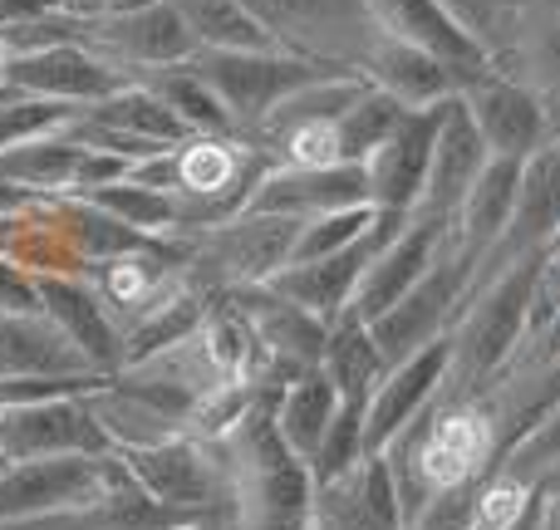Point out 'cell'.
<instances>
[{
	"label": "cell",
	"mask_w": 560,
	"mask_h": 530,
	"mask_svg": "<svg viewBox=\"0 0 560 530\" xmlns=\"http://www.w3.org/2000/svg\"><path fill=\"white\" fill-rule=\"evenodd\" d=\"M541 256L546 251L526 256V261H516L512 270L492 275L482 290L467 295L463 315H457L453 334H447L453 358H447L443 393L472 398L512 368L526 334V309H532V285H536V270H541Z\"/></svg>",
	"instance_id": "cell-1"
},
{
	"label": "cell",
	"mask_w": 560,
	"mask_h": 530,
	"mask_svg": "<svg viewBox=\"0 0 560 530\" xmlns=\"http://www.w3.org/2000/svg\"><path fill=\"white\" fill-rule=\"evenodd\" d=\"M276 167V157L266 148H256L252 138L226 133L207 138L192 133L187 143H177V236H202L212 226H226L252 207L261 177Z\"/></svg>",
	"instance_id": "cell-2"
},
{
	"label": "cell",
	"mask_w": 560,
	"mask_h": 530,
	"mask_svg": "<svg viewBox=\"0 0 560 530\" xmlns=\"http://www.w3.org/2000/svg\"><path fill=\"white\" fill-rule=\"evenodd\" d=\"M295 236L300 222L271 212H242L236 222L212 226L202 236H187L192 251H187L183 280L207 295H226V290H252L276 280L280 270L295 256Z\"/></svg>",
	"instance_id": "cell-3"
},
{
	"label": "cell",
	"mask_w": 560,
	"mask_h": 530,
	"mask_svg": "<svg viewBox=\"0 0 560 530\" xmlns=\"http://www.w3.org/2000/svg\"><path fill=\"white\" fill-rule=\"evenodd\" d=\"M276 49L300 55L310 64L359 74L369 45L378 39L364 0H242Z\"/></svg>",
	"instance_id": "cell-4"
},
{
	"label": "cell",
	"mask_w": 560,
	"mask_h": 530,
	"mask_svg": "<svg viewBox=\"0 0 560 530\" xmlns=\"http://www.w3.org/2000/svg\"><path fill=\"white\" fill-rule=\"evenodd\" d=\"M192 64L202 69V79L222 98L226 118H232V128L242 138H252L271 118V108L285 104L310 79L345 74V69L310 64V59L285 55V49H197Z\"/></svg>",
	"instance_id": "cell-5"
},
{
	"label": "cell",
	"mask_w": 560,
	"mask_h": 530,
	"mask_svg": "<svg viewBox=\"0 0 560 530\" xmlns=\"http://www.w3.org/2000/svg\"><path fill=\"white\" fill-rule=\"evenodd\" d=\"M133 482L163 506L192 516V521H212V516H232V476H226V457L217 443L202 437H173V443L143 447V452H118Z\"/></svg>",
	"instance_id": "cell-6"
},
{
	"label": "cell",
	"mask_w": 560,
	"mask_h": 530,
	"mask_svg": "<svg viewBox=\"0 0 560 530\" xmlns=\"http://www.w3.org/2000/svg\"><path fill=\"white\" fill-rule=\"evenodd\" d=\"M467 290H472V266L453 251V242H443V251L428 266V275L418 280L388 315H378L374 325H369L378 354H384V368L453 334L457 315H463V305H467Z\"/></svg>",
	"instance_id": "cell-7"
},
{
	"label": "cell",
	"mask_w": 560,
	"mask_h": 530,
	"mask_svg": "<svg viewBox=\"0 0 560 530\" xmlns=\"http://www.w3.org/2000/svg\"><path fill=\"white\" fill-rule=\"evenodd\" d=\"M94 408L84 398H49V403L0 408V457L5 462H45V457H108Z\"/></svg>",
	"instance_id": "cell-8"
},
{
	"label": "cell",
	"mask_w": 560,
	"mask_h": 530,
	"mask_svg": "<svg viewBox=\"0 0 560 530\" xmlns=\"http://www.w3.org/2000/svg\"><path fill=\"white\" fill-rule=\"evenodd\" d=\"M84 45L94 49L98 59H108L114 69H124L128 79L143 74V69L187 64V59L197 55V39L187 35V25L173 10V0L128 10V15L84 20Z\"/></svg>",
	"instance_id": "cell-9"
},
{
	"label": "cell",
	"mask_w": 560,
	"mask_h": 530,
	"mask_svg": "<svg viewBox=\"0 0 560 530\" xmlns=\"http://www.w3.org/2000/svg\"><path fill=\"white\" fill-rule=\"evenodd\" d=\"M463 104H467V114H472L482 143L492 148V157H516V163H526V157H536L556 138L541 98L516 74H506L502 64L477 74L472 84L463 89Z\"/></svg>",
	"instance_id": "cell-10"
},
{
	"label": "cell",
	"mask_w": 560,
	"mask_h": 530,
	"mask_svg": "<svg viewBox=\"0 0 560 530\" xmlns=\"http://www.w3.org/2000/svg\"><path fill=\"white\" fill-rule=\"evenodd\" d=\"M408 226V216H374V232L364 236V242L345 246V251L335 256H319V261H300V266H285L276 280H266V285L276 290V295H285L290 305L310 309L315 319H325V325H335L339 315H349V305H354V290L359 280H364L369 261H374V251L384 242H394L398 232Z\"/></svg>",
	"instance_id": "cell-11"
},
{
	"label": "cell",
	"mask_w": 560,
	"mask_h": 530,
	"mask_svg": "<svg viewBox=\"0 0 560 530\" xmlns=\"http://www.w3.org/2000/svg\"><path fill=\"white\" fill-rule=\"evenodd\" d=\"M453 104V98H447ZM447 104L433 108H408L404 123L384 138L374 157L364 163L369 173V202L384 216H413L423 202L428 187V167H433V148H438V128H443Z\"/></svg>",
	"instance_id": "cell-12"
},
{
	"label": "cell",
	"mask_w": 560,
	"mask_h": 530,
	"mask_svg": "<svg viewBox=\"0 0 560 530\" xmlns=\"http://www.w3.org/2000/svg\"><path fill=\"white\" fill-rule=\"evenodd\" d=\"M236 299L246 319H252L256 339L266 349V388H285L295 384L300 374L319 368L325 358V339H329V325L315 319L310 309L290 305L285 295H276L271 285H252V290H226Z\"/></svg>",
	"instance_id": "cell-13"
},
{
	"label": "cell",
	"mask_w": 560,
	"mask_h": 530,
	"mask_svg": "<svg viewBox=\"0 0 560 530\" xmlns=\"http://www.w3.org/2000/svg\"><path fill=\"white\" fill-rule=\"evenodd\" d=\"M114 457V452H108ZM108 457H45V462H5L0 467V521L20 516H59L84 511L104 486Z\"/></svg>",
	"instance_id": "cell-14"
},
{
	"label": "cell",
	"mask_w": 560,
	"mask_h": 530,
	"mask_svg": "<svg viewBox=\"0 0 560 530\" xmlns=\"http://www.w3.org/2000/svg\"><path fill=\"white\" fill-rule=\"evenodd\" d=\"M133 79L124 69H114L108 59H98L89 45H55L39 55H15L5 59L0 89L10 94H35V98H59V104H104L118 89H128Z\"/></svg>",
	"instance_id": "cell-15"
},
{
	"label": "cell",
	"mask_w": 560,
	"mask_h": 530,
	"mask_svg": "<svg viewBox=\"0 0 560 530\" xmlns=\"http://www.w3.org/2000/svg\"><path fill=\"white\" fill-rule=\"evenodd\" d=\"M443 242H447V222L413 212L404 232L374 251V261H369L364 280H359V290H354V305H349V315L364 319V325H374L378 315H388V309H394L398 299H404L408 290H413L418 280L428 275V266L438 261Z\"/></svg>",
	"instance_id": "cell-16"
},
{
	"label": "cell",
	"mask_w": 560,
	"mask_h": 530,
	"mask_svg": "<svg viewBox=\"0 0 560 530\" xmlns=\"http://www.w3.org/2000/svg\"><path fill=\"white\" fill-rule=\"evenodd\" d=\"M447 358H453V349H447V339H438V344L418 349V354H408V358H398V364L384 368V378H378L374 393H369V413H364L369 457L384 452V447L443 393Z\"/></svg>",
	"instance_id": "cell-17"
},
{
	"label": "cell",
	"mask_w": 560,
	"mask_h": 530,
	"mask_svg": "<svg viewBox=\"0 0 560 530\" xmlns=\"http://www.w3.org/2000/svg\"><path fill=\"white\" fill-rule=\"evenodd\" d=\"M349 207H374L369 202V173L359 163L271 167L246 212H271V216H290V222H310V216L349 212Z\"/></svg>",
	"instance_id": "cell-18"
},
{
	"label": "cell",
	"mask_w": 560,
	"mask_h": 530,
	"mask_svg": "<svg viewBox=\"0 0 560 530\" xmlns=\"http://www.w3.org/2000/svg\"><path fill=\"white\" fill-rule=\"evenodd\" d=\"M364 5H369V15H374L378 35L408 39V45L438 55L457 79H463V89L497 64V59L487 55V49L477 45L453 15H447L443 0H364Z\"/></svg>",
	"instance_id": "cell-19"
},
{
	"label": "cell",
	"mask_w": 560,
	"mask_h": 530,
	"mask_svg": "<svg viewBox=\"0 0 560 530\" xmlns=\"http://www.w3.org/2000/svg\"><path fill=\"white\" fill-rule=\"evenodd\" d=\"M35 285L45 319H55L65 329L69 344L89 358V368L108 378L124 374V329L114 325V315L104 309L89 275H35Z\"/></svg>",
	"instance_id": "cell-20"
},
{
	"label": "cell",
	"mask_w": 560,
	"mask_h": 530,
	"mask_svg": "<svg viewBox=\"0 0 560 530\" xmlns=\"http://www.w3.org/2000/svg\"><path fill=\"white\" fill-rule=\"evenodd\" d=\"M487 163H492V148L482 143V133H477L463 94H457L453 104H447V114H443V128H438L433 167H428V187H423L418 212L438 216V222H453V212L463 207V197L477 187V177L487 173Z\"/></svg>",
	"instance_id": "cell-21"
},
{
	"label": "cell",
	"mask_w": 560,
	"mask_h": 530,
	"mask_svg": "<svg viewBox=\"0 0 560 530\" xmlns=\"http://www.w3.org/2000/svg\"><path fill=\"white\" fill-rule=\"evenodd\" d=\"M315 530H408L384 457H364L354 472L315 486Z\"/></svg>",
	"instance_id": "cell-22"
},
{
	"label": "cell",
	"mask_w": 560,
	"mask_h": 530,
	"mask_svg": "<svg viewBox=\"0 0 560 530\" xmlns=\"http://www.w3.org/2000/svg\"><path fill=\"white\" fill-rule=\"evenodd\" d=\"M359 74L374 89H384V94L404 108H433V104H447V98L463 94V79H457L443 59L408 45V39H394V35H378L374 45H369Z\"/></svg>",
	"instance_id": "cell-23"
},
{
	"label": "cell",
	"mask_w": 560,
	"mask_h": 530,
	"mask_svg": "<svg viewBox=\"0 0 560 530\" xmlns=\"http://www.w3.org/2000/svg\"><path fill=\"white\" fill-rule=\"evenodd\" d=\"M522 167L526 163H516V157H492L487 173L477 177V187L463 197V207L453 212V222H447V242H453V251L472 266V275H477V266L487 261V251L502 242L506 222H512L516 187H522Z\"/></svg>",
	"instance_id": "cell-24"
},
{
	"label": "cell",
	"mask_w": 560,
	"mask_h": 530,
	"mask_svg": "<svg viewBox=\"0 0 560 530\" xmlns=\"http://www.w3.org/2000/svg\"><path fill=\"white\" fill-rule=\"evenodd\" d=\"M94 374L69 334L45 315L0 319V384L10 378H79Z\"/></svg>",
	"instance_id": "cell-25"
},
{
	"label": "cell",
	"mask_w": 560,
	"mask_h": 530,
	"mask_svg": "<svg viewBox=\"0 0 560 530\" xmlns=\"http://www.w3.org/2000/svg\"><path fill=\"white\" fill-rule=\"evenodd\" d=\"M207 315H212V295L177 275V285L167 290V295H158L153 305L124 329V368L148 364V358L187 344V339L207 325Z\"/></svg>",
	"instance_id": "cell-26"
},
{
	"label": "cell",
	"mask_w": 560,
	"mask_h": 530,
	"mask_svg": "<svg viewBox=\"0 0 560 530\" xmlns=\"http://www.w3.org/2000/svg\"><path fill=\"white\" fill-rule=\"evenodd\" d=\"M84 530H177V526H192V516L173 511L163 506L158 496H148L143 486L133 482V472L124 467V457H108L104 462V486L98 496L84 506Z\"/></svg>",
	"instance_id": "cell-27"
},
{
	"label": "cell",
	"mask_w": 560,
	"mask_h": 530,
	"mask_svg": "<svg viewBox=\"0 0 560 530\" xmlns=\"http://www.w3.org/2000/svg\"><path fill=\"white\" fill-rule=\"evenodd\" d=\"M506 74H516L536 98H541L551 133L560 138V20L551 15H526L516 25V39L506 45V55L497 59Z\"/></svg>",
	"instance_id": "cell-28"
},
{
	"label": "cell",
	"mask_w": 560,
	"mask_h": 530,
	"mask_svg": "<svg viewBox=\"0 0 560 530\" xmlns=\"http://www.w3.org/2000/svg\"><path fill=\"white\" fill-rule=\"evenodd\" d=\"M79 163H84V143H79L69 128L55 138L20 143V148H10V153H0V173H5L15 187H25L35 202H55V197L74 192Z\"/></svg>",
	"instance_id": "cell-29"
},
{
	"label": "cell",
	"mask_w": 560,
	"mask_h": 530,
	"mask_svg": "<svg viewBox=\"0 0 560 530\" xmlns=\"http://www.w3.org/2000/svg\"><path fill=\"white\" fill-rule=\"evenodd\" d=\"M335 413H339V393L325 378V368H310V374H300L295 384H285L276 393V427L300 462H310L319 452Z\"/></svg>",
	"instance_id": "cell-30"
},
{
	"label": "cell",
	"mask_w": 560,
	"mask_h": 530,
	"mask_svg": "<svg viewBox=\"0 0 560 530\" xmlns=\"http://www.w3.org/2000/svg\"><path fill=\"white\" fill-rule=\"evenodd\" d=\"M133 84H143L148 94H158L177 118H183L187 133H207V138H226L236 133L232 118H226L222 98L212 94V84L202 79V69L187 59V64H163V69H143L133 74Z\"/></svg>",
	"instance_id": "cell-31"
},
{
	"label": "cell",
	"mask_w": 560,
	"mask_h": 530,
	"mask_svg": "<svg viewBox=\"0 0 560 530\" xmlns=\"http://www.w3.org/2000/svg\"><path fill=\"white\" fill-rule=\"evenodd\" d=\"M319 368H325V378L335 384L339 398H369L374 384L384 378V354H378V344H374V329L354 315H339L335 325H329Z\"/></svg>",
	"instance_id": "cell-32"
},
{
	"label": "cell",
	"mask_w": 560,
	"mask_h": 530,
	"mask_svg": "<svg viewBox=\"0 0 560 530\" xmlns=\"http://www.w3.org/2000/svg\"><path fill=\"white\" fill-rule=\"evenodd\" d=\"M197 49H276L242 0H173Z\"/></svg>",
	"instance_id": "cell-33"
},
{
	"label": "cell",
	"mask_w": 560,
	"mask_h": 530,
	"mask_svg": "<svg viewBox=\"0 0 560 530\" xmlns=\"http://www.w3.org/2000/svg\"><path fill=\"white\" fill-rule=\"evenodd\" d=\"M84 118V104H59V98H35V94H10L0 89V153L20 143H39Z\"/></svg>",
	"instance_id": "cell-34"
},
{
	"label": "cell",
	"mask_w": 560,
	"mask_h": 530,
	"mask_svg": "<svg viewBox=\"0 0 560 530\" xmlns=\"http://www.w3.org/2000/svg\"><path fill=\"white\" fill-rule=\"evenodd\" d=\"M404 114H408L404 104H394L384 89L369 84L364 94H359L354 104L345 108V118H339V153H345V163L364 167L369 157L384 148V138L394 133L398 123H404Z\"/></svg>",
	"instance_id": "cell-35"
},
{
	"label": "cell",
	"mask_w": 560,
	"mask_h": 530,
	"mask_svg": "<svg viewBox=\"0 0 560 530\" xmlns=\"http://www.w3.org/2000/svg\"><path fill=\"white\" fill-rule=\"evenodd\" d=\"M89 202L104 207L108 216H118L124 226L143 236H177V202L173 192H153V187H138V182H114V187H98L89 192Z\"/></svg>",
	"instance_id": "cell-36"
},
{
	"label": "cell",
	"mask_w": 560,
	"mask_h": 530,
	"mask_svg": "<svg viewBox=\"0 0 560 530\" xmlns=\"http://www.w3.org/2000/svg\"><path fill=\"white\" fill-rule=\"evenodd\" d=\"M364 413H369V398H339L335 423H329V433H325V443H319V452L310 457V476H315V486H325V482H335V476L354 472V467L369 457Z\"/></svg>",
	"instance_id": "cell-37"
},
{
	"label": "cell",
	"mask_w": 560,
	"mask_h": 530,
	"mask_svg": "<svg viewBox=\"0 0 560 530\" xmlns=\"http://www.w3.org/2000/svg\"><path fill=\"white\" fill-rule=\"evenodd\" d=\"M374 207H349V212H325V216H310V222H300V236H295V256H290V266L300 261H319V256H335L345 251V246L364 242L369 232H374Z\"/></svg>",
	"instance_id": "cell-38"
},
{
	"label": "cell",
	"mask_w": 560,
	"mask_h": 530,
	"mask_svg": "<svg viewBox=\"0 0 560 530\" xmlns=\"http://www.w3.org/2000/svg\"><path fill=\"white\" fill-rule=\"evenodd\" d=\"M443 10L487 49L492 59L506 55L522 25V0H443Z\"/></svg>",
	"instance_id": "cell-39"
},
{
	"label": "cell",
	"mask_w": 560,
	"mask_h": 530,
	"mask_svg": "<svg viewBox=\"0 0 560 530\" xmlns=\"http://www.w3.org/2000/svg\"><path fill=\"white\" fill-rule=\"evenodd\" d=\"M502 467H512V472L532 476V482H541V486L556 482V476H560V398H556L551 413L536 423V433L526 437V443L516 447Z\"/></svg>",
	"instance_id": "cell-40"
},
{
	"label": "cell",
	"mask_w": 560,
	"mask_h": 530,
	"mask_svg": "<svg viewBox=\"0 0 560 530\" xmlns=\"http://www.w3.org/2000/svg\"><path fill=\"white\" fill-rule=\"evenodd\" d=\"M20 315H45L39 309V285L25 266L0 256V319H20Z\"/></svg>",
	"instance_id": "cell-41"
},
{
	"label": "cell",
	"mask_w": 560,
	"mask_h": 530,
	"mask_svg": "<svg viewBox=\"0 0 560 530\" xmlns=\"http://www.w3.org/2000/svg\"><path fill=\"white\" fill-rule=\"evenodd\" d=\"M477 486V482H472ZM472 486L443 492L438 502H428L423 511L408 521V530H467V511H472Z\"/></svg>",
	"instance_id": "cell-42"
},
{
	"label": "cell",
	"mask_w": 560,
	"mask_h": 530,
	"mask_svg": "<svg viewBox=\"0 0 560 530\" xmlns=\"http://www.w3.org/2000/svg\"><path fill=\"white\" fill-rule=\"evenodd\" d=\"M0 530H84L79 511H59V516H20V521H0Z\"/></svg>",
	"instance_id": "cell-43"
},
{
	"label": "cell",
	"mask_w": 560,
	"mask_h": 530,
	"mask_svg": "<svg viewBox=\"0 0 560 530\" xmlns=\"http://www.w3.org/2000/svg\"><path fill=\"white\" fill-rule=\"evenodd\" d=\"M49 10H59L55 0H0V30H5V25H20V20L49 15Z\"/></svg>",
	"instance_id": "cell-44"
},
{
	"label": "cell",
	"mask_w": 560,
	"mask_h": 530,
	"mask_svg": "<svg viewBox=\"0 0 560 530\" xmlns=\"http://www.w3.org/2000/svg\"><path fill=\"white\" fill-rule=\"evenodd\" d=\"M30 207H35V197H30L25 187H15L5 173H0V222H10V216L30 212Z\"/></svg>",
	"instance_id": "cell-45"
},
{
	"label": "cell",
	"mask_w": 560,
	"mask_h": 530,
	"mask_svg": "<svg viewBox=\"0 0 560 530\" xmlns=\"http://www.w3.org/2000/svg\"><path fill=\"white\" fill-rule=\"evenodd\" d=\"M143 5H158V0H94L89 20H98V15H128V10H143Z\"/></svg>",
	"instance_id": "cell-46"
},
{
	"label": "cell",
	"mask_w": 560,
	"mask_h": 530,
	"mask_svg": "<svg viewBox=\"0 0 560 530\" xmlns=\"http://www.w3.org/2000/svg\"><path fill=\"white\" fill-rule=\"evenodd\" d=\"M522 10H526V15H551V20H560V0H522Z\"/></svg>",
	"instance_id": "cell-47"
},
{
	"label": "cell",
	"mask_w": 560,
	"mask_h": 530,
	"mask_svg": "<svg viewBox=\"0 0 560 530\" xmlns=\"http://www.w3.org/2000/svg\"><path fill=\"white\" fill-rule=\"evenodd\" d=\"M177 530H232V516H212V521H192V526H177Z\"/></svg>",
	"instance_id": "cell-48"
},
{
	"label": "cell",
	"mask_w": 560,
	"mask_h": 530,
	"mask_svg": "<svg viewBox=\"0 0 560 530\" xmlns=\"http://www.w3.org/2000/svg\"><path fill=\"white\" fill-rule=\"evenodd\" d=\"M541 358H560V319L551 325V334H546V349H541Z\"/></svg>",
	"instance_id": "cell-49"
},
{
	"label": "cell",
	"mask_w": 560,
	"mask_h": 530,
	"mask_svg": "<svg viewBox=\"0 0 560 530\" xmlns=\"http://www.w3.org/2000/svg\"><path fill=\"white\" fill-rule=\"evenodd\" d=\"M536 521H541V502H536V506H532V516H522V521H516L512 530H536Z\"/></svg>",
	"instance_id": "cell-50"
},
{
	"label": "cell",
	"mask_w": 560,
	"mask_h": 530,
	"mask_svg": "<svg viewBox=\"0 0 560 530\" xmlns=\"http://www.w3.org/2000/svg\"><path fill=\"white\" fill-rule=\"evenodd\" d=\"M0 74H5V49H0Z\"/></svg>",
	"instance_id": "cell-51"
},
{
	"label": "cell",
	"mask_w": 560,
	"mask_h": 530,
	"mask_svg": "<svg viewBox=\"0 0 560 530\" xmlns=\"http://www.w3.org/2000/svg\"><path fill=\"white\" fill-rule=\"evenodd\" d=\"M0 467H5V457H0Z\"/></svg>",
	"instance_id": "cell-52"
}]
</instances>
